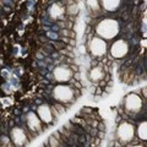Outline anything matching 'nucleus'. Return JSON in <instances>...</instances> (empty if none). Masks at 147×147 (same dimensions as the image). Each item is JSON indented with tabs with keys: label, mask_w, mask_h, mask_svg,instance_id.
I'll use <instances>...</instances> for the list:
<instances>
[{
	"label": "nucleus",
	"mask_w": 147,
	"mask_h": 147,
	"mask_svg": "<svg viewBox=\"0 0 147 147\" xmlns=\"http://www.w3.org/2000/svg\"><path fill=\"white\" fill-rule=\"evenodd\" d=\"M119 32V26L115 20H110V18H105V20L100 21L99 25L97 26V33L103 37V38H113L115 37Z\"/></svg>",
	"instance_id": "f257e3e1"
},
{
	"label": "nucleus",
	"mask_w": 147,
	"mask_h": 147,
	"mask_svg": "<svg viewBox=\"0 0 147 147\" xmlns=\"http://www.w3.org/2000/svg\"><path fill=\"white\" fill-rule=\"evenodd\" d=\"M118 136L121 142H130L134 139V126L129 123H123L118 127Z\"/></svg>",
	"instance_id": "f03ea898"
},
{
	"label": "nucleus",
	"mask_w": 147,
	"mask_h": 147,
	"mask_svg": "<svg viewBox=\"0 0 147 147\" xmlns=\"http://www.w3.org/2000/svg\"><path fill=\"white\" fill-rule=\"evenodd\" d=\"M54 97L61 100V102H69L74 98V91L69 86H58L54 88Z\"/></svg>",
	"instance_id": "7ed1b4c3"
},
{
	"label": "nucleus",
	"mask_w": 147,
	"mask_h": 147,
	"mask_svg": "<svg viewBox=\"0 0 147 147\" xmlns=\"http://www.w3.org/2000/svg\"><path fill=\"white\" fill-rule=\"evenodd\" d=\"M125 107L129 112L136 113V112H139L142 107V100L137 94H134V93L129 94L125 99Z\"/></svg>",
	"instance_id": "20e7f679"
},
{
	"label": "nucleus",
	"mask_w": 147,
	"mask_h": 147,
	"mask_svg": "<svg viewBox=\"0 0 147 147\" xmlns=\"http://www.w3.org/2000/svg\"><path fill=\"white\" fill-rule=\"evenodd\" d=\"M90 49L91 53L94 55V57H100V55L105 54V50H107V45L105 42L100 38H93L90 43Z\"/></svg>",
	"instance_id": "39448f33"
},
{
	"label": "nucleus",
	"mask_w": 147,
	"mask_h": 147,
	"mask_svg": "<svg viewBox=\"0 0 147 147\" xmlns=\"http://www.w3.org/2000/svg\"><path fill=\"white\" fill-rule=\"evenodd\" d=\"M129 50V47H127V43L125 42V40H118V42H115L112 48H110V53H112V55L114 58H123L124 55H126Z\"/></svg>",
	"instance_id": "423d86ee"
},
{
	"label": "nucleus",
	"mask_w": 147,
	"mask_h": 147,
	"mask_svg": "<svg viewBox=\"0 0 147 147\" xmlns=\"http://www.w3.org/2000/svg\"><path fill=\"white\" fill-rule=\"evenodd\" d=\"M11 139H12V142L17 146H21V145H25L27 142V137H26V134L25 131L22 130L20 127H15L12 129L11 131Z\"/></svg>",
	"instance_id": "0eeeda50"
},
{
	"label": "nucleus",
	"mask_w": 147,
	"mask_h": 147,
	"mask_svg": "<svg viewBox=\"0 0 147 147\" xmlns=\"http://www.w3.org/2000/svg\"><path fill=\"white\" fill-rule=\"evenodd\" d=\"M71 76H72V72L67 67L59 66L54 70V77L58 81H67V80H70Z\"/></svg>",
	"instance_id": "6e6552de"
},
{
	"label": "nucleus",
	"mask_w": 147,
	"mask_h": 147,
	"mask_svg": "<svg viewBox=\"0 0 147 147\" xmlns=\"http://www.w3.org/2000/svg\"><path fill=\"white\" fill-rule=\"evenodd\" d=\"M38 114L42 121H44L45 124H50L53 120V112L48 105H40L38 108Z\"/></svg>",
	"instance_id": "1a4fd4ad"
},
{
	"label": "nucleus",
	"mask_w": 147,
	"mask_h": 147,
	"mask_svg": "<svg viewBox=\"0 0 147 147\" xmlns=\"http://www.w3.org/2000/svg\"><path fill=\"white\" fill-rule=\"evenodd\" d=\"M27 125H28V127L33 131L39 130L40 129V121L38 120V118H37V115L34 113L27 114Z\"/></svg>",
	"instance_id": "9d476101"
},
{
	"label": "nucleus",
	"mask_w": 147,
	"mask_h": 147,
	"mask_svg": "<svg viewBox=\"0 0 147 147\" xmlns=\"http://www.w3.org/2000/svg\"><path fill=\"white\" fill-rule=\"evenodd\" d=\"M104 77V72L102 70V67H99V66H96L93 67L92 70L90 71V79L92 81H94V82H97V81H100Z\"/></svg>",
	"instance_id": "9b49d317"
},
{
	"label": "nucleus",
	"mask_w": 147,
	"mask_h": 147,
	"mask_svg": "<svg viewBox=\"0 0 147 147\" xmlns=\"http://www.w3.org/2000/svg\"><path fill=\"white\" fill-rule=\"evenodd\" d=\"M100 1H102L103 7L108 11L115 10V9H118L119 4H120V0H100Z\"/></svg>",
	"instance_id": "f8f14e48"
},
{
	"label": "nucleus",
	"mask_w": 147,
	"mask_h": 147,
	"mask_svg": "<svg viewBox=\"0 0 147 147\" xmlns=\"http://www.w3.org/2000/svg\"><path fill=\"white\" fill-rule=\"evenodd\" d=\"M64 11H65V9H64L61 4H54V6L52 7V10H50V13H52V16L54 18H58V17L63 16Z\"/></svg>",
	"instance_id": "ddd939ff"
},
{
	"label": "nucleus",
	"mask_w": 147,
	"mask_h": 147,
	"mask_svg": "<svg viewBox=\"0 0 147 147\" xmlns=\"http://www.w3.org/2000/svg\"><path fill=\"white\" fill-rule=\"evenodd\" d=\"M146 130H147V124L144 121L142 124H140V126H139V131H137V134H139V137H140L141 140H146V139H147Z\"/></svg>",
	"instance_id": "4468645a"
},
{
	"label": "nucleus",
	"mask_w": 147,
	"mask_h": 147,
	"mask_svg": "<svg viewBox=\"0 0 147 147\" xmlns=\"http://www.w3.org/2000/svg\"><path fill=\"white\" fill-rule=\"evenodd\" d=\"M87 5L92 11H98L99 10V4L98 0H87Z\"/></svg>",
	"instance_id": "2eb2a0df"
},
{
	"label": "nucleus",
	"mask_w": 147,
	"mask_h": 147,
	"mask_svg": "<svg viewBox=\"0 0 147 147\" xmlns=\"http://www.w3.org/2000/svg\"><path fill=\"white\" fill-rule=\"evenodd\" d=\"M49 142H50L49 146H61V144H59V142H61V141L59 140L58 137H55L54 135L49 137Z\"/></svg>",
	"instance_id": "dca6fc26"
},
{
	"label": "nucleus",
	"mask_w": 147,
	"mask_h": 147,
	"mask_svg": "<svg viewBox=\"0 0 147 147\" xmlns=\"http://www.w3.org/2000/svg\"><path fill=\"white\" fill-rule=\"evenodd\" d=\"M60 33H63L65 37H69V38H74L75 37V32H72V31H69V30H63Z\"/></svg>",
	"instance_id": "f3484780"
},
{
	"label": "nucleus",
	"mask_w": 147,
	"mask_h": 147,
	"mask_svg": "<svg viewBox=\"0 0 147 147\" xmlns=\"http://www.w3.org/2000/svg\"><path fill=\"white\" fill-rule=\"evenodd\" d=\"M0 7H1V4H0Z\"/></svg>",
	"instance_id": "a211bd4d"
}]
</instances>
